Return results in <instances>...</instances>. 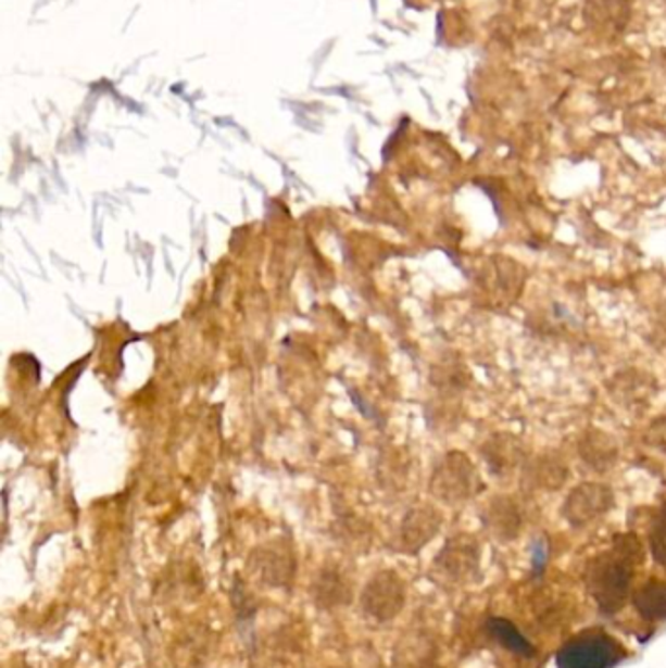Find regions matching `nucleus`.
<instances>
[{"mask_svg": "<svg viewBox=\"0 0 666 668\" xmlns=\"http://www.w3.org/2000/svg\"><path fill=\"white\" fill-rule=\"evenodd\" d=\"M638 552V540L631 535H621L610 552L602 553L590 563L587 584L590 594L599 602L600 610L614 614L624 608L631 589L633 563Z\"/></svg>", "mask_w": 666, "mask_h": 668, "instance_id": "obj_1", "label": "nucleus"}, {"mask_svg": "<svg viewBox=\"0 0 666 668\" xmlns=\"http://www.w3.org/2000/svg\"><path fill=\"white\" fill-rule=\"evenodd\" d=\"M612 504L614 493L608 484L582 483L575 487L565 499L563 516L570 526L582 528L602 518L612 508Z\"/></svg>", "mask_w": 666, "mask_h": 668, "instance_id": "obj_2", "label": "nucleus"}, {"mask_svg": "<svg viewBox=\"0 0 666 668\" xmlns=\"http://www.w3.org/2000/svg\"><path fill=\"white\" fill-rule=\"evenodd\" d=\"M619 659L618 645L604 635H587L561 651L560 668H608Z\"/></svg>", "mask_w": 666, "mask_h": 668, "instance_id": "obj_3", "label": "nucleus"}, {"mask_svg": "<svg viewBox=\"0 0 666 668\" xmlns=\"http://www.w3.org/2000/svg\"><path fill=\"white\" fill-rule=\"evenodd\" d=\"M477 487H479V477L467 455H450L444 469L438 474L440 494L448 501H465L477 491Z\"/></svg>", "mask_w": 666, "mask_h": 668, "instance_id": "obj_4", "label": "nucleus"}, {"mask_svg": "<svg viewBox=\"0 0 666 668\" xmlns=\"http://www.w3.org/2000/svg\"><path fill=\"white\" fill-rule=\"evenodd\" d=\"M405 601V589L397 581L395 575H381L377 581L367 584L364 592V610L377 620H389L401 610Z\"/></svg>", "mask_w": 666, "mask_h": 668, "instance_id": "obj_5", "label": "nucleus"}, {"mask_svg": "<svg viewBox=\"0 0 666 668\" xmlns=\"http://www.w3.org/2000/svg\"><path fill=\"white\" fill-rule=\"evenodd\" d=\"M631 18L629 0H585V22L604 36H618Z\"/></svg>", "mask_w": 666, "mask_h": 668, "instance_id": "obj_6", "label": "nucleus"}, {"mask_svg": "<svg viewBox=\"0 0 666 668\" xmlns=\"http://www.w3.org/2000/svg\"><path fill=\"white\" fill-rule=\"evenodd\" d=\"M485 462L491 474L511 475L524 462L522 442L512 434H494L483 448Z\"/></svg>", "mask_w": 666, "mask_h": 668, "instance_id": "obj_7", "label": "nucleus"}, {"mask_svg": "<svg viewBox=\"0 0 666 668\" xmlns=\"http://www.w3.org/2000/svg\"><path fill=\"white\" fill-rule=\"evenodd\" d=\"M579 454L594 471H606L618 462V442L602 430H589L580 438Z\"/></svg>", "mask_w": 666, "mask_h": 668, "instance_id": "obj_8", "label": "nucleus"}, {"mask_svg": "<svg viewBox=\"0 0 666 668\" xmlns=\"http://www.w3.org/2000/svg\"><path fill=\"white\" fill-rule=\"evenodd\" d=\"M452 579H465L479 565V547L469 538H457L445 547L442 557L438 559Z\"/></svg>", "mask_w": 666, "mask_h": 668, "instance_id": "obj_9", "label": "nucleus"}, {"mask_svg": "<svg viewBox=\"0 0 666 668\" xmlns=\"http://www.w3.org/2000/svg\"><path fill=\"white\" fill-rule=\"evenodd\" d=\"M485 526L502 540H512L520 530V511L511 499L499 496L485 511Z\"/></svg>", "mask_w": 666, "mask_h": 668, "instance_id": "obj_10", "label": "nucleus"}, {"mask_svg": "<svg viewBox=\"0 0 666 668\" xmlns=\"http://www.w3.org/2000/svg\"><path fill=\"white\" fill-rule=\"evenodd\" d=\"M636 608L645 620H666V582L645 584L636 594Z\"/></svg>", "mask_w": 666, "mask_h": 668, "instance_id": "obj_11", "label": "nucleus"}, {"mask_svg": "<svg viewBox=\"0 0 666 668\" xmlns=\"http://www.w3.org/2000/svg\"><path fill=\"white\" fill-rule=\"evenodd\" d=\"M614 386H616L614 395H618L619 401H629L633 405L645 403L653 393V381L648 376H641L639 371L621 374L614 381Z\"/></svg>", "mask_w": 666, "mask_h": 668, "instance_id": "obj_12", "label": "nucleus"}, {"mask_svg": "<svg viewBox=\"0 0 666 668\" xmlns=\"http://www.w3.org/2000/svg\"><path fill=\"white\" fill-rule=\"evenodd\" d=\"M528 479L536 487H543V489H551L553 491V489H560L561 484L565 483L567 467L557 462V459L541 457L536 464L530 465Z\"/></svg>", "mask_w": 666, "mask_h": 668, "instance_id": "obj_13", "label": "nucleus"}, {"mask_svg": "<svg viewBox=\"0 0 666 668\" xmlns=\"http://www.w3.org/2000/svg\"><path fill=\"white\" fill-rule=\"evenodd\" d=\"M489 628H491V633L497 638V641L512 653H518V655H531L533 653L530 643L524 640V635L512 626L511 621L493 620L489 623Z\"/></svg>", "mask_w": 666, "mask_h": 668, "instance_id": "obj_14", "label": "nucleus"}, {"mask_svg": "<svg viewBox=\"0 0 666 668\" xmlns=\"http://www.w3.org/2000/svg\"><path fill=\"white\" fill-rule=\"evenodd\" d=\"M651 552L661 565L666 567V506L661 511L651 530Z\"/></svg>", "mask_w": 666, "mask_h": 668, "instance_id": "obj_15", "label": "nucleus"}, {"mask_svg": "<svg viewBox=\"0 0 666 668\" xmlns=\"http://www.w3.org/2000/svg\"><path fill=\"white\" fill-rule=\"evenodd\" d=\"M645 442L651 448H655L658 452L666 454V417H661L649 427L645 434Z\"/></svg>", "mask_w": 666, "mask_h": 668, "instance_id": "obj_16", "label": "nucleus"}]
</instances>
